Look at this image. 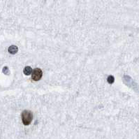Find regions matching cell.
I'll list each match as a JSON object with an SVG mask.
<instances>
[{
  "mask_svg": "<svg viewBox=\"0 0 139 139\" xmlns=\"http://www.w3.org/2000/svg\"><path fill=\"white\" fill-rule=\"evenodd\" d=\"M8 50H9V53H11L12 55H15V54H16L17 52L18 48L15 46H11L9 48V49H8Z\"/></svg>",
  "mask_w": 139,
  "mask_h": 139,
  "instance_id": "cell-3",
  "label": "cell"
},
{
  "mask_svg": "<svg viewBox=\"0 0 139 139\" xmlns=\"http://www.w3.org/2000/svg\"><path fill=\"white\" fill-rule=\"evenodd\" d=\"M42 76H43L42 70L39 68H36L33 70V72L31 74V78L34 81H39V80H41Z\"/></svg>",
  "mask_w": 139,
  "mask_h": 139,
  "instance_id": "cell-2",
  "label": "cell"
},
{
  "mask_svg": "<svg viewBox=\"0 0 139 139\" xmlns=\"http://www.w3.org/2000/svg\"><path fill=\"white\" fill-rule=\"evenodd\" d=\"M107 81H108V83H110V84H112V83H114V81H115V78H114L113 76H109L108 78H107Z\"/></svg>",
  "mask_w": 139,
  "mask_h": 139,
  "instance_id": "cell-5",
  "label": "cell"
},
{
  "mask_svg": "<svg viewBox=\"0 0 139 139\" xmlns=\"http://www.w3.org/2000/svg\"><path fill=\"white\" fill-rule=\"evenodd\" d=\"M32 72H33V70L31 69V67L30 66H26L24 70H23V73L25 75H27V76H29L30 74H32Z\"/></svg>",
  "mask_w": 139,
  "mask_h": 139,
  "instance_id": "cell-4",
  "label": "cell"
},
{
  "mask_svg": "<svg viewBox=\"0 0 139 139\" xmlns=\"http://www.w3.org/2000/svg\"><path fill=\"white\" fill-rule=\"evenodd\" d=\"M33 120V114L30 110H24L22 113V121L24 125H29Z\"/></svg>",
  "mask_w": 139,
  "mask_h": 139,
  "instance_id": "cell-1",
  "label": "cell"
},
{
  "mask_svg": "<svg viewBox=\"0 0 139 139\" xmlns=\"http://www.w3.org/2000/svg\"><path fill=\"white\" fill-rule=\"evenodd\" d=\"M3 72H4V74H6V75H9V68L7 67V66H5V67H4V69H3Z\"/></svg>",
  "mask_w": 139,
  "mask_h": 139,
  "instance_id": "cell-6",
  "label": "cell"
}]
</instances>
